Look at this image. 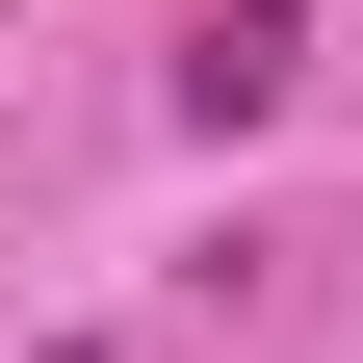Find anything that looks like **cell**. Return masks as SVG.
Listing matches in <instances>:
<instances>
[{"label":"cell","mask_w":363,"mask_h":363,"mask_svg":"<svg viewBox=\"0 0 363 363\" xmlns=\"http://www.w3.org/2000/svg\"><path fill=\"white\" fill-rule=\"evenodd\" d=\"M286 26H311V0H208V52H182V130H259V104H286Z\"/></svg>","instance_id":"1"},{"label":"cell","mask_w":363,"mask_h":363,"mask_svg":"<svg viewBox=\"0 0 363 363\" xmlns=\"http://www.w3.org/2000/svg\"><path fill=\"white\" fill-rule=\"evenodd\" d=\"M52 363H104V337H52Z\"/></svg>","instance_id":"2"}]
</instances>
